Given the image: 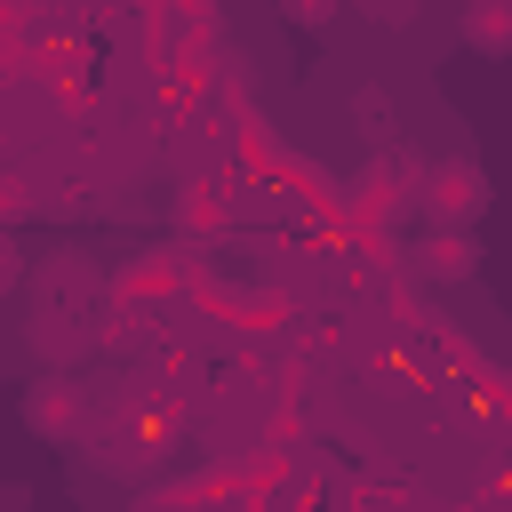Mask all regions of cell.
I'll return each instance as SVG.
<instances>
[{
	"label": "cell",
	"mask_w": 512,
	"mask_h": 512,
	"mask_svg": "<svg viewBox=\"0 0 512 512\" xmlns=\"http://www.w3.org/2000/svg\"><path fill=\"white\" fill-rule=\"evenodd\" d=\"M32 200H40V192H32V184H24L16 168H0V232H8V224H16V216H24Z\"/></svg>",
	"instance_id": "cell-4"
},
{
	"label": "cell",
	"mask_w": 512,
	"mask_h": 512,
	"mask_svg": "<svg viewBox=\"0 0 512 512\" xmlns=\"http://www.w3.org/2000/svg\"><path fill=\"white\" fill-rule=\"evenodd\" d=\"M24 424L32 432H80V384H64V376H48V384H32L24 392Z\"/></svg>",
	"instance_id": "cell-2"
},
{
	"label": "cell",
	"mask_w": 512,
	"mask_h": 512,
	"mask_svg": "<svg viewBox=\"0 0 512 512\" xmlns=\"http://www.w3.org/2000/svg\"><path fill=\"white\" fill-rule=\"evenodd\" d=\"M488 208V176L472 168V160H456V168H432V216H448V224H472Z\"/></svg>",
	"instance_id": "cell-1"
},
{
	"label": "cell",
	"mask_w": 512,
	"mask_h": 512,
	"mask_svg": "<svg viewBox=\"0 0 512 512\" xmlns=\"http://www.w3.org/2000/svg\"><path fill=\"white\" fill-rule=\"evenodd\" d=\"M464 40H480V48H512V8H472V16H464Z\"/></svg>",
	"instance_id": "cell-3"
},
{
	"label": "cell",
	"mask_w": 512,
	"mask_h": 512,
	"mask_svg": "<svg viewBox=\"0 0 512 512\" xmlns=\"http://www.w3.org/2000/svg\"><path fill=\"white\" fill-rule=\"evenodd\" d=\"M24 280V248H16V232H0V296Z\"/></svg>",
	"instance_id": "cell-6"
},
{
	"label": "cell",
	"mask_w": 512,
	"mask_h": 512,
	"mask_svg": "<svg viewBox=\"0 0 512 512\" xmlns=\"http://www.w3.org/2000/svg\"><path fill=\"white\" fill-rule=\"evenodd\" d=\"M432 272L464 280V272H472V240H464V232H456V240H432Z\"/></svg>",
	"instance_id": "cell-5"
}]
</instances>
